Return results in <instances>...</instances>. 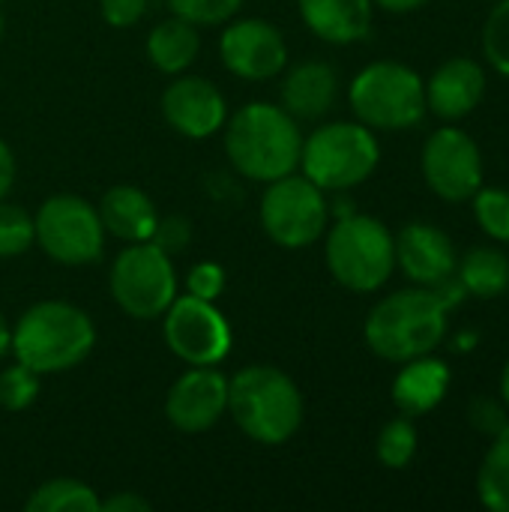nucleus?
<instances>
[{
  "label": "nucleus",
  "instance_id": "obj_1",
  "mask_svg": "<svg viewBox=\"0 0 509 512\" xmlns=\"http://www.w3.org/2000/svg\"><path fill=\"white\" fill-rule=\"evenodd\" d=\"M300 150L303 135L297 129V117H291L282 105H243L225 129V153L231 165L258 183H273L294 174L300 165Z\"/></svg>",
  "mask_w": 509,
  "mask_h": 512
},
{
  "label": "nucleus",
  "instance_id": "obj_2",
  "mask_svg": "<svg viewBox=\"0 0 509 512\" xmlns=\"http://www.w3.org/2000/svg\"><path fill=\"white\" fill-rule=\"evenodd\" d=\"M447 306L426 288H402L381 303L366 318V345L390 363H408L432 354L447 336Z\"/></svg>",
  "mask_w": 509,
  "mask_h": 512
},
{
  "label": "nucleus",
  "instance_id": "obj_3",
  "mask_svg": "<svg viewBox=\"0 0 509 512\" xmlns=\"http://www.w3.org/2000/svg\"><path fill=\"white\" fill-rule=\"evenodd\" d=\"M93 345L96 327L87 312L63 300H45L18 318L9 351L18 363L39 375H60L75 369L93 351Z\"/></svg>",
  "mask_w": 509,
  "mask_h": 512
},
{
  "label": "nucleus",
  "instance_id": "obj_4",
  "mask_svg": "<svg viewBox=\"0 0 509 512\" xmlns=\"http://www.w3.org/2000/svg\"><path fill=\"white\" fill-rule=\"evenodd\" d=\"M228 411L246 438L279 447L303 423V396L276 366H246L228 381Z\"/></svg>",
  "mask_w": 509,
  "mask_h": 512
},
{
  "label": "nucleus",
  "instance_id": "obj_5",
  "mask_svg": "<svg viewBox=\"0 0 509 512\" xmlns=\"http://www.w3.org/2000/svg\"><path fill=\"white\" fill-rule=\"evenodd\" d=\"M327 270L357 294H372L396 270V237L390 228L363 213H345L327 234Z\"/></svg>",
  "mask_w": 509,
  "mask_h": 512
},
{
  "label": "nucleus",
  "instance_id": "obj_6",
  "mask_svg": "<svg viewBox=\"0 0 509 512\" xmlns=\"http://www.w3.org/2000/svg\"><path fill=\"white\" fill-rule=\"evenodd\" d=\"M348 99L363 126L384 132L411 129L429 111L423 78L411 66L396 60H378L357 72Z\"/></svg>",
  "mask_w": 509,
  "mask_h": 512
},
{
  "label": "nucleus",
  "instance_id": "obj_7",
  "mask_svg": "<svg viewBox=\"0 0 509 512\" xmlns=\"http://www.w3.org/2000/svg\"><path fill=\"white\" fill-rule=\"evenodd\" d=\"M378 162V138L363 123H327L315 129L300 150L303 174L324 192H342L366 183Z\"/></svg>",
  "mask_w": 509,
  "mask_h": 512
},
{
  "label": "nucleus",
  "instance_id": "obj_8",
  "mask_svg": "<svg viewBox=\"0 0 509 512\" xmlns=\"http://www.w3.org/2000/svg\"><path fill=\"white\" fill-rule=\"evenodd\" d=\"M111 297L114 303L138 321L162 318L177 297V276L171 255L153 240L129 243L111 267Z\"/></svg>",
  "mask_w": 509,
  "mask_h": 512
},
{
  "label": "nucleus",
  "instance_id": "obj_9",
  "mask_svg": "<svg viewBox=\"0 0 509 512\" xmlns=\"http://www.w3.org/2000/svg\"><path fill=\"white\" fill-rule=\"evenodd\" d=\"M39 249L66 267L93 264L105 246L99 210L81 195H51L33 216Z\"/></svg>",
  "mask_w": 509,
  "mask_h": 512
},
{
  "label": "nucleus",
  "instance_id": "obj_10",
  "mask_svg": "<svg viewBox=\"0 0 509 512\" xmlns=\"http://www.w3.org/2000/svg\"><path fill=\"white\" fill-rule=\"evenodd\" d=\"M330 207L324 189L306 174H285L267 183L261 198V225L267 237L282 249H306L327 231Z\"/></svg>",
  "mask_w": 509,
  "mask_h": 512
},
{
  "label": "nucleus",
  "instance_id": "obj_11",
  "mask_svg": "<svg viewBox=\"0 0 509 512\" xmlns=\"http://www.w3.org/2000/svg\"><path fill=\"white\" fill-rule=\"evenodd\" d=\"M162 333L183 363L189 366H219L231 351V327L225 315L201 297H174L162 315Z\"/></svg>",
  "mask_w": 509,
  "mask_h": 512
},
{
  "label": "nucleus",
  "instance_id": "obj_12",
  "mask_svg": "<svg viewBox=\"0 0 509 512\" xmlns=\"http://www.w3.org/2000/svg\"><path fill=\"white\" fill-rule=\"evenodd\" d=\"M420 165L429 189L450 204L471 201L483 186V153L465 129L444 126L432 132Z\"/></svg>",
  "mask_w": 509,
  "mask_h": 512
},
{
  "label": "nucleus",
  "instance_id": "obj_13",
  "mask_svg": "<svg viewBox=\"0 0 509 512\" xmlns=\"http://www.w3.org/2000/svg\"><path fill=\"white\" fill-rule=\"evenodd\" d=\"M219 54L225 69L243 81L276 78L288 63V45L282 30L264 18H243L225 27L219 39Z\"/></svg>",
  "mask_w": 509,
  "mask_h": 512
},
{
  "label": "nucleus",
  "instance_id": "obj_14",
  "mask_svg": "<svg viewBox=\"0 0 509 512\" xmlns=\"http://www.w3.org/2000/svg\"><path fill=\"white\" fill-rule=\"evenodd\" d=\"M228 411V378L213 366H192L174 381L165 417L180 432H207Z\"/></svg>",
  "mask_w": 509,
  "mask_h": 512
},
{
  "label": "nucleus",
  "instance_id": "obj_15",
  "mask_svg": "<svg viewBox=\"0 0 509 512\" xmlns=\"http://www.w3.org/2000/svg\"><path fill=\"white\" fill-rule=\"evenodd\" d=\"M162 114L186 138H210L225 126V96L219 87L198 75H180L162 93Z\"/></svg>",
  "mask_w": 509,
  "mask_h": 512
},
{
  "label": "nucleus",
  "instance_id": "obj_16",
  "mask_svg": "<svg viewBox=\"0 0 509 512\" xmlns=\"http://www.w3.org/2000/svg\"><path fill=\"white\" fill-rule=\"evenodd\" d=\"M396 264L414 285H438L456 273V249L453 240L429 225V222H411L396 237Z\"/></svg>",
  "mask_w": 509,
  "mask_h": 512
},
{
  "label": "nucleus",
  "instance_id": "obj_17",
  "mask_svg": "<svg viewBox=\"0 0 509 512\" xmlns=\"http://www.w3.org/2000/svg\"><path fill=\"white\" fill-rule=\"evenodd\" d=\"M486 93V72L471 57H453L441 63L426 81V105L441 120L468 117Z\"/></svg>",
  "mask_w": 509,
  "mask_h": 512
},
{
  "label": "nucleus",
  "instance_id": "obj_18",
  "mask_svg": "<svg viewBox=\"0 0 509 512\" xmlns=\"http://www.w3.org/2000/svg\"><path fill=\"white\" fill-rule=\"evenodd\" d=\"M336 93H339V75L330 63L321 60L297 63L282 78V108L300 120L324 117L333 108Z\"/></svg>",
  "mask_w": 509,
  "mask_h": 512
},
{
  "label": "nucleus",
  "instance_id": "obj_19",
  "mask_svg": "<svg viewBox=\"0 0 509 512\" xmlns=\"http://www.w3.org/2000/svg\"><path fill=\"white\" fill-rule=\"evenodd\" d=\"M306 27L330 42L351 45L372 30V0H297Z\"/></svg>",
  "mask_w": 509,
  "mask_h": 512
},
{
  "label": "nucleus",
  "instance_id": "obj_20",
  "mask_svg": "<svg viewBox=\"0 0 509 512\" xmlns=\"http://www.w3.org/2000/svg\"><path fill=\"white\" fill-rule=\"evenodd\" d=\"M450 390V369L444 360L426 354L408 360L393 381V402L405 417H423L435 411Z\"/></svg>",
  "mask_w": 509,
  "mask_h": 512
},
{
  "label": "nucleus",
  "instance_id": "obj_21",
  "mask_svg": "<svg viewBox=\"0 0 509 512\" xmlns=\"http://www.w3.org/2000/svg\"><path fill=\"white\" fill-rule=\"evenodd\" d=\"M99 219L108 234L126 243H144L153 237L159 213L147 192L138 186H111L99 201Z\"/></svg>",
  "mask_w": 509,
  "mask_h": 512
},
{
  "label": "nucleus",
  "instance_id": "obj_22",
  "mask_svg": "<svg viewBox=\"0 0 509 512\" xmlns=\"http://www.w3.org/2000/svg\"><path fill=\"white\" fill-rule=\"evenodd\" d=\"M198 48H201L198 27L180 15L165 18L147 36V57L165 75H177V72L189 69L198 57Z\"/></svg>",
  "mask_w": 509,
  "mask_h": 512
},
{
  "label": "nucleus",
  "instance_id": "obj_23",
  "mask_svg": "<svg viewBox=\"0 0 509 512\" xmlns=\"http://www.w3.org/2000/svg\"><path fill=\"white\" fill-rule=\"evenodd\" d=\"M456 276L480 300L501 297L509 291V258L495 246H477L456 264Z\"/></svg>",
  "mask_w": 509,
  "mask_h": 512
},
{
  "label": "nucleus",
  "instance_id": "obj_24",
  "mask_svg": "<svg viewBox=\"0 0 509 512\" xmlns=\"http://www.w3.org/2000/svg\"><path fill=\"white\" fill-rule=\"evenodd\" d=\"M480 504L492 512H509V423L492 438L480 474H477Z\"/></svg>",
  "mask_w": 509,
  "mask_h": 512
},
{
  "label": "nucleus",
  "instance_id": "obj_25",
  "mask_svg": "<svg viewBox=\"0 0 509 512\" xmlns=\"http://www.w3.org/2000/svg\"><path fill=\"white\" fill-rule=\"evenodd\" d=\"M30 512H99V495L81 480H48L24 504Z\"/></svg>",
  "mask_w": 509,
  "mask_h": 512
},
{
  "label": "nucleus",
  "instance_id": "obj_26",
  "mask_svg": "<svg viewBox=\"0 0 509 512\" xmlns=\"http://www.w3.org/2000/svg\"><path fill=\"white\" fill-rule=\"evenodd\" d=\"M417 426L411 423V417H396L390 420L381 435H378V462L390 471H402L411 465V459L417 456Z\"/></svg>",
  "mask_w": 509,
  "mask_h": 512
},
{
  "label": "nucleus",
  "instance_id": "obj_27",
  "mask_svg": "<svg viewBox=\"0 0 509 512\" xmlns=\"http://www.w3.org/2000/svg\"><path fill=\"white\" fill-rule=\"evenodd\" d=\"M474 216L480 222V228L498 240V243H509V189H498V186H489V189H477L474 192Z\"/></svg>",
  "mask_w": 509,
  "mask_h": 512
},
{
  "label": "nucleus",
  "instance_id": "obj_28",
  "mask_svg": "<svg viewBox=\"0 0 509 512\" xmlns=\"http://www.w3.org/2000/svg\"><path fill=\"white\" fill-rule=\"evenodd\" d=\"M33 240V216L18 204L0 201V258H15L27 252Z\"/></svg>",
  "mask_w": 509,
  "mask_h": 512
},
{
  "label": "nucleus",
  "instance_id": "obj_29",
  "mask_svg": "<svg viewBox=\"0 0 509 512\" xmlns=\"http://www.w3.org/2000/svg\"><path fill=\"white\" fill-rule=\"evenodd\" d=\"M39 396V372L27 369L24 363H15L0 372V405L6 411H24Z\"/></svg>",
  "mask_w": 509,
  "mask_h": 512
},
{
  "label": "nucleus",
  "instance_id": "obj_30",
  "mask_svg": "<svg viewBox=\"0 0 509 512\" xmlns=\"http://www.w3.org/2000/svg\"><path fill=\"white\" fill-rule=\"evenodd\" d=\"M483 51L501 75H509V0H501L489 12L483 27Z\"/></svg>",
  "mask_w": 509,
  "mask_h": 512
},
{
  "label": "nucleus",
  "instance_id": "obj_31",
  "mask_svg": "<svg viewBox=\"0 0 509 512\" xmlns=\"http://www.w3.org/2000/svg\"><path fill=\"white\" fill-rule=\"evenodd\" d=\"M168 6L174 15L192 21L195 27H210L228 21L243 6V0H168Z\"/></svg>",
  "mask_w": 509,
  "mask_h": 512
},
{
  "label": "nucleus",
  "instance_id": "obj_32",
  "mask_svg": "<svg viewBox=\"0 0 509 512\" xmlns=\"http://www.w3.org/2000/svg\"><path fill=\"white\" fill-rule=\"evenodd\" d=\"M186 291L192 297H201V300H216L222 291H225V270L213 261H201L189 270L186 276Z\"/></svg>",
  "mask_w": 509,
  "mask_h": 512
},
{
  "label": "nucleus",
  "instance_id": "obj_33",
  "mask_svg": "<svg viewBox=\"0 0 509 512\" xmlns=\"http://www.w3.org/2000/svg\"><path fill=\"white\" fill-rule=\"evenodd\" d=\"M468 420H471V426H474L477 432L495 438V435L509 423V411L504 402H495V399H489V396H480V399L471 402Z\"/></svg>",
  "mask_w": 509,
  "mask_h": 512
},
{
  "label": "nucleus",
  "instance_id": "obj_34",
  "mask_svg": "<svg viewBox=\"0 0 509 512\" xmlns=\"http://www.w3.org/2000/svg\"><path fill=\"white\" fill-rule=\"evenodd\" d=\"M162 252L174 255V252H183L192 240V225L186 216H165L156 222V231L150 237Z\"/></svg>",
  "mask_w": 509,
  "mask_h": 512
},
{
  "label": "nucleus",
  "instance_id": "obj_35",
  "mask_svg": "<svg viewBox=\"0 0 509 512\" xmlns=\"http://www.w3.org/2000/svg\"><path fill=\"white\" fill-rule=\"evenodd\" d=\"M99 12L111 27H132L147 12V0H99Z\"/></svg>",
  "mask_w": 509,
  "mask_h": 512
},
{
  "label": "nucleus",
  "instance_id": "obj_36",
  "mask_svg": "<svg viewBox=\"0 0 509 512\" xmlns=\"http://www.w3.org/2000/svg\"><path fill=\"white\" fill-rule=\"evenodd\" d=\"M99 510L105 512H150V501L135 495V492H123V495H114L108 501H102Z\"/></svg>",
  "mask_w": 509,
  "mask_h": 512
},
{
  "label": "nucleus",
  "instance_id": "obj_37",
  "mask_svg": "<svg viewBox=\"0 0 509 512\" xmlns=\"http://www.w3.org/2000/svg\"><path fill=\"white\" fill-rule=\"evenodd\" d=\"M12 183H15V159H12V150H9V144L0 138V201L9 195Z\"/></svg>",
  "mask_w": 509,
  "mask_h": 512
},
{
  "label": "nucleus",
  "instance_id": "obj_38",
  "mask_svg": "<svg viewBox=\"0 0 509 512\" xmlns=\"http://www.w3.org/2000/svg\"><path fill=\"white\" fill-rule=\"evenodd\" d=\"M372 3H378L387 12H414V9H423L429 0H372Z\"/></svg>",
  "mask_w": 509,
  "mask_h": 512
},
{
  "label": "nucleus",
  "instance_id": "obj_39",
  "mask_svg": "<svg viewBox=\"0 0 509 512\" xmlns=\"http://www.w3.org/2000/svg\"><path fill=\"white\" fill-rule=\"evenodd\" d=\"M9 345H12V333H9V327L3 324V318H0V360L6 357Z\"/></svg>",
  "mask_w": 509,
  "mask_h": 512
},
{
  "label": "nucleus",
  "instance_id": "obj_40",
  "mask_svg": "<svg viewBox=\"0 0 509 512\" xmlns=\"http://www.w3.org/2000/svg\"><path fill=\"white\" fill-rule=\"evenodd\" d=\"M501 402L507 405L509 411V360L507 366H504V372H501Z\"/></svg>",
  "mask_w": 509,
  "mask_h": 512
},
{
  "label": "nucleus",
  "instance_id": "obj_41",
  "mask_svg": "<svg viewBox=\"0 0 509 512\" xmlns=\"http://www.w3.org/2000/svg\"><path fill=\"white\" fill-rule=\"evenodd\" d=\"M0 33H3V15H0Z\"/></svg>",
  "mask_w": 509,
  "mask_h": 512
}]
</instances>
